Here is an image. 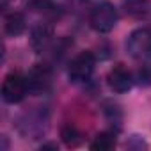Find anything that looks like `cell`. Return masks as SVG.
Returning <instances> with one entry per match:
<instances>
[{
	"label": "cell",
	"mask_w": 151,
	"mask_h": 151,
	"mask_svg": "<svg viewBox=\"0 0 151 151\" xmlns=\"http://www.w3.org/2000/svg\"><path fill=\"white\" fill-rule=\"evenodd\" d=\"M117 9L112 2L103 0L89 11V27L98 34H109L117 25Z\"/></svg>",
	"instance_id": "1"
},
{
	"label": "cell",
	"mask_w": 151,
	"mask_h": 151,
	"mask_svg": "<svg viewBox=\"0 0 151 151\" xmlns=\"http://www.w3.org/2000/svg\"><path fill=\"white\" fill-rule=\"evenodd\" d=\"M2 100L9 105H16L25 100L29 94V84H27V75L20 71L7 73L2 80V89H0Z\"/></svg>",
	"instance_id": "2"
},
{
	"label": "cell",
	"mask_w": 151,
	"mask_h": 151,
	"mask_svg": "<svg viewBox=\"0 0 151 151\" xmlns=\"http://www.w3.org/2000/svg\"><path fill=\"white\" fill-rule=\"evenodd\" d=\"M96 69V57L93 52L84 50L75 55L68 66V78L73 84H84L87 82Z\"/></svg>",
	"instance_id": "3"
},
{
	"label": "cell",
	"mask_w": 151,
	"mask_h": 151,
	"mask_svg": "<svg viewBox=\"0 0 151 151\" xmlns=\"http://www.w3.org/2000/svg\"><path fill=\"white\" fill-rule=\"evenodd\" d=\"M126 50L137 60L146 62L147 59H151V29L149 27L135 29L126 39Z\"/></svg>",
	"instance_id": "4"
},
{
	"label": "cell",
	"mask_w": 151,
	"mask_h": 151,
	"mask_svg": "<svg viewBox=\"0 0 151 151\" xmlns=\"http://www.w3.org/2000/svg\"><path fill=\"white\" fill-rule=\"evenodd\" d=\"M107 84H109L110 91H114L117 94H124L133 87L135 77L124 64H116L107 75Z\"/></svg>",
	"instance_id": "5"
},
{
	"label": "cell",
	"mask_w": 151,
	"mask_h": 151,
	"mask_svg": "<svg viewBox=\"0 0 151 151\" xmlns=\"http://www.w3.org/2000/svg\"><path fill=\"white\" fill-rule=\"evenodd\" d=\"M29 93L32 94H45L50 91L52 86V69L46 64H36L27 73Z\"/></svg>",
	"instance_id": "6"
},
{
	"label": "cell",
	"mask_w": 151,
	"mask_h": 151,
	"mask_svg": "<svg viewBox=\"0 0 151 151\" xmlns=\"http://www.w3.org/2000/svg\"><path fill=\"white\" fill-rule=\"evenodd\" d=\"M46 126H48V119L43 112H27L20 117L18 123V130L22 132V135L30 139H39L41 133L46 132Z\"/></svg>",
	"instance_id": "7"
},
{
	"label": "cell",
	"mask_w": 151,
	"mask_h": 151,
	"mask_svg": "<svg viewBox=\"0 0 151 151\" xmlns=\"http://www.w3.org/2000/svg\"><path fill=\"white\" fill-rule=\"evenodd\" d=\"M27 29V20L23 13L20 11H11L4 16V34L9 37H18L25 32Z\"/></svg>",
	"instance_id": "8"
},
{
	"label": "cell",
	"mask_w": 151,
	"mask_h": 151,
	"mask_svg": "<svg viewBox=\"0 0 151 151\" xmlns=\"http://www.w3.org/2000/svg\"><path fill=\"white\" fill-rule=\"evenodd\" d=\"M52 41V29L48 25H37L34 30H32V36H30V46L34 48L36 53H41L43 50H46V46L50 45Z\"/></svg>",
	"instance_id": "9"
},
{
	"label": "cell",
	"mask_w": 151,
	"mask_h": 151,
	"mask_svg": "<svg viewBox=\"0 0 151 151\" xmlns=\"http://www.w3.org/2000/svg\"><path fill=\"white\" fill-rule=\"evenodd\" d=\"M116 140L117 139H116L114 132H101L94 137V140L89 144V147L94 151H109L116 146Z\"/></svg>",
	"instance_id": "10"
},
{
	"label": "cell",
	"mask_w": 151,
	"mask_h": 151,
	"mask_svg": "<svg viewBox=\"0 0 151 151\" xmlns=\"http://www.w3.org/2000/svg\"><path fill=\"white\" fill-rule=\"evenodd\" d=\"M60 137H62V142H64L68 147H77V146L82 142V133L78 132V128L75 126V124H66V126H62Z\"/></svg>",
	"instance_id": "11"
},
{
	"label": "cell",
	"mask_w": 151,
	"mask_h": 151,
	"mask_svg": "<svg viewBox=\"0 0 151 151\" xmlns=\"http://www.w3.org/2000/svg\"><path fill=\"white\" fill-rule=\"evenodd\" d=\"M124 6L128 7L126 11H130V14L142 16V14H146L149 2H147V0H124Z\"/></svg>",
	"instance_id": "12"
},
{
	"label": "cell",
	"mask_w": 151,
	"mask_h": 151,
	"mask_svg": "<svg viewBox=\"0 0 151 151\" xmlns=\"http://www.w3.org/2000/svg\"><path fill=\"white\" fill-rule=\"evenodd\" d=\"M140 84L144 86H149L151 84V64H144L139 71V78H137Z\"/></svg>",
	"instance_id": "13"
},
{
	"label": "cell",
	"mask_w": 151,
	"mask_h": 151,
	"mask_svg": "<svg viewBox=\"0 0 151 151\" xmlns=\"http://www.w3.org/2000/svg\"><path fill=\"white\" fill-rule=\"evenodd\" d=\"M9 2H11V0H2V7H7Z\"/></svg>",
	"instance_id": "14"
}]
</instances>
